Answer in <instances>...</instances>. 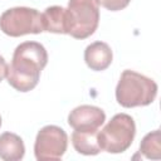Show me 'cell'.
I'll use <instances>...</instances> for the list:
<instances>
[{"label": "cell", "mask_w": 161, "mask_h": 161, "mask_svg": "<svg viewBox=\"0 0 161 161\" xmlns=\"http://www.w3.org/2000/svg\"><path fill=\"white\" fill-rule=\"evenodd\" d=\"M47 63L48 53L44 45L38 42H24L19 44L8 67V83L19 92L34 89Z\"/></svg>", "instance_id": "1"}, {"label": "cell", "mask_w": 161, "mask_h": 161, "mask_svg": "<svg viewBox=\"0 0 161 161\" xmlns=\"http://www.w3.org/2000/svg\"><path fill=\"white\" fill-rule=\"evenodd\" d=\"M157 96V84L151 78L126 69L116 87V99L125 108L151 104Z\"/></svg>", "instance_id": "2"}, {"label": "cell", "mask_w": 161, "mask_h": 161, "mask_svg": "<svg viewBox=\"0 0 161 161\" xmlns=\"http://www.w3.org/2000/svg\"><path fill=\"white\" fill-rule=\"evenodd\" d=\"M136 125L127 113H117L97 133L98 145L102 151L109 153L125 152L133 142Z\"/></svg>", "instance_id": "3"}, {"label": "cell", "mask_w": 161, "mask_h": 161, "mask_svg": "<svg viewBox=\"0 0 161 161\" xmlns=\"http://www.w3.org/2000/svg\"><path fill=\"white\" fill-rule=\"evenodd\" d=\"M65 11L68 35L82 40L97 30L99 23L97 0H69Z\"/></svg>", "instance_id": "4"}, {"label": "cell", "mask_w": 161, "mask_h": 161, "mask_svg": "<svg viewBox=\"0 0 161 161\" xmlns=\"http://www.w3.org/2000/svg\"><path fill=\"white\" fill-rule=\"evenodd\" d=\"M0 30L13 38L44 31L42 14L36 9L16 6L5 10L0 16Z\"/></svg>", "instance_id": "5"}, {"label": "cell", "mask_w": 161, "mask_h": 161, "mask_svg": "<svg viewBox=\"0 0 161 161\" xmlns=\"http://www.w3.org/2000/svg\"><path fill=\"white\" fill-rule=\"evenodd\" d=\"M68 147V136L65 131L58 126L48 125L39 130L35 143L34 155L38 161L59 160Z\"/></svg>", "instance_id": "6"}, {"label": "cell", "mask_w": 161, "mask_h": 161, "mask_svg": "<svg viewBox=\"0 0 161 161\" xmlns=\"http://www.w3.org/2000/svg\"><path fill=\"white\" fill-rule=\"evenodd\" d=\"M104 121L103 109L89 104L78 106L68 114V125L77 131H98Z\"/></svg>", "instance_id": "7"}, {"label": "cell", "mask_w": 161, "mask_h": 161, "mask_svg": "<svg viewBox=\"0 0 161 161\" xmlns=\"http://www.w3.org/2000/svg\"><path fill=\"white\" fill-rule=\"evenodd\" d=\"M113 59V53L109 45L104 42H94L84 50V62L92 70L101 72L107 69Z\"/></svg>", "instance_id": "8"}, {"label": "cell", "mask_w": 161, "mask_h": 161, "mask_svg": "<svg viewBox=\"0 0 161 161\" xmlns=\"http://www.w3.org/2000/svg\"><path fill=\"white\" fill-rule=\"evenodd\" d=\"M25 155V146L20 136L13 132L0 135V158L4 161H19Z\"/></svg>", "instance_id": "9"}, {"label": "cell", "mask_w": 161, "mask_h": 161, "mask_svg": "<svg viewBox=\"0 0 161 161\" xmlns=\"http://www.w3.org/2000/svg\"><path fill=\"white\" fill-rule=\"evenodd\" d=\"M44 31L67 34V11L64 8L53 5L42 13Z\"/></svg>", "instance_id": "10"}, {"label": "cell", "mask_w": 161, "mask_h": 161, "mask_svg": "<svg viewBox=\"0 0 161 161\" xmlns=\"http://www.w3.org/2000/svg\"><path fill=\"white\" fill-rule=\"evenodd\" d=\"M98 131H77L72 133V145L78 153L82 155H97L102 150L97 140Z\"/></svg>", "instance_id": "11"}, {"label": "cell", "mask_w": 161, "mask_h": 161, "mask_svg": "<svg viewBox=\"0 0 161 161\" xmlns=\"http://www.w3.org/2000/svg\"><path fill=\"white\" fill-rule=\"evenodd\" d=\"M160 130H155L152 132H148L140 143V152L152 160H158L161 157V146H160Z\"/></svg>", "instance_id": "12"}, {"label": "cell", "mask_w": 161, "mask_h": 161, "mask_svg": "<svg viewBox=\"0 0 161 161\" xmlns=\"http://www.w3.org/2000/svg\"><path fill=\"white\" fill-rule=\"evenodd\" d=\"M131 0H97L98 5L103 6L104 9L109 10V11H118L125 9Z\"/></svg>", "instance_id": "13"}, {"label": "cell", "mask_w": 161, "mask_h": 161, "mask_svg": "<svg viewBox=\"0 0 161 161\" xmlns=\"http://www.w3.org/2000/svg\"><path fill=\"white\" fill-rule=\"evenodd\" d=\"M8 64H6V62H5V59H4V57L3 55H0V82L6 77V73H8Z\"/></svg>", "instance_id": "14"}, {"label": "cell", "mask_w": 161, "mask_h": 161, "mask_svg": "<svg viewBox=\"0 0 161 161\" xmlns=\"http://www.w3.org/2000/svg\"><path fill=\"white\" fill-rule=\"evenodd\" d=\"M1 123H3V121H1V116H0V127H1Z\"/></svg>", "instance_id": "15"}]
</instances>
